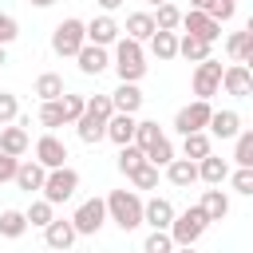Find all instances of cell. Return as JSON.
Masks as SVG:
<instances>
[{"mask_svg":"<svg viewBox=\"0 0 253 253\" xmlns=\"http://www.w3.org/2000/svg\"><path fill=\"white\" fill-rule=\"evenodd\" d=\"M111 67H115L119 83H138V79L146 75V51H142V43H134V40L119 36V40H115V55H111Z\"/></svg>","mask_w":253,"mask_h":253,"instance_id":"6da1fadb","label":"cell"},{"mask_svg":"<svg viewBox=\"0 0 253 253\" xmlns=\"http://www.w3.org/2000/svg\"><path fill=\"white\" fill-rule=\"evenodd\" d=\"M103 206H107V217H111L123 233H130V229L142 225V198H138L134 190H111V194L103 198Z\"/></svg>","mask_w":253,"mask_h":253,"instance_id":"7a4b0ae2","label":"cell"},{"mask_svg":"<svg viewBox=\"0 0 253 253\" xmlns=\"http://www.w3.org/2000/svg\"><path fill=\"white\" fill-rule=\"evenodd\" d=\"M210 229V217L202 213V206H190V210H182V213H174V221H170V241L174 245H198V237Z\"/></svg>","mask_w":253,"mask_h":253,"instance_id":"3957f363","label":"cell"},{"mask_svg":"<svg viewBox=\"0 0 253 253\" xmlns=\"http://www.w3.org/2000/svg\"><path fill=\"white\" fill-rule=\"evenodd\" d=\"M75 190H79V170H71V166H59V170H47V178H43V202H51V206H59V202H67V198H75Z\"/></svg>","mask_w":253,"mask_h":253,"instance_id":"277c9868","label":"cell"},{"mask_svg":"<svg viewBox=\"0 0 253 253\" xmlns=\"http://www.w3.org/2000/svg\"><path fill=\"white\" fill-rule=\"evenodd\" d=\"M83 43H87V36H83V20L67 16V20L55 24V32H51V51H55V55H71V59H75Z\"/></svg>","mask_w":253,"mask_h":253,"instance_id":"5b68a950","label":"cell"},{"mask_svg":"<svg viewBox=\"0 0 253 253\" xmlns=\"http://www.w3.org/2000/svg\"><path fill=\"white\" fill-rule=\"evenodd\" d=\"M221 71H225V67H221L213 55L202 59V63L194 67V99H206V103H210V99L221 91Z\"/></svg>","mask_w":253,"mask_h":253,"instance_id":"8992f818","label":"cell"},{"mask_svg":"<svg viewBox=\"0 0 253 253\" xmlns=\"http://www.w3.org/2000/svg\"><path fill=\"white\" fill-rule=\"evenodd\" d=\"M210 115H213V107H210L206 99H194V103H186V107L174 115V130H178V134H194V130H206Z\"/></svg>","mask_w":253,"mask_h":253,"instance_id":"52a82bcc","label":"cell"},{"mask_svg":"<svg viewBox=\"0 0 253 253\" xmlns=\"http://www.w3.org/2000/svg\"><path fill=\"white\" fill-rule=\"evenodd\" d=\"M103 221H107V206H103V198H87V202H79V210L71 213L75 233H99Z\"/></svg>","mask_w":253,"mask_h":253,"instance_id":"ba28073f","label":"cell"},{"mask_svg":"<svg viewBox=\"0 0 253 253\" xmlns=\"http://www.w3.org/2000/svg\"><path fill=\"white\" fill-rule=\"evenodd\" d=\"M83 36H87V43H95V47H115V40L123 36V28H119V20L115 16H95V20H87L83 24Z\"/></svg>","mask_w":253,"mask_h":253,"instance_id":"9c48e42d","label":"cell"},{"mask_svg":"<svg viewBox=\"0 0 253 253\" xmlns=\"http://www.w3.org/2000/svg\"><path fill=\"white\" fill-rule=\"evenodd\" d=\"M221 91H225V95H233V99L253 95V71H249L245 63H229V67L221 71Z\"/></svg>","mask_w":253,"mask_h":253,"instance_id":"30bf717a","label":"cell"},{"mask_svg":"<svg viewBox=\"0 0 253 253\" xmlns=\"http://www.w3.org/2000/svg\"><path fill=\"white\" fill-rule=\"evenodd\" d=\"M186 36H194V40H206V43H213L217 36H221V24H213L206 12H182V24H178Z\"/></svg>","mask_w":253,"mask_h":253,"instance_id":"8fae6325","label":"cell"},{"mask_svg":"<svg viewBox=\"0 0 253 253\" xmlns=\"http://www.w3.org/2000/svg\"><path fill=\"white\" fill-rule=\"evenodd\" d=\"M36 162H40L43 170H59V166H67V146H63V138L43 134V138L36 142Z\"/></svg>","mask_w":253,"mask_h":253,"instance_id":"7c38bea8","label":"cell"},{"mask_svg":"<svg viewBox=\"0 0 253 253\" xmlns=\"http://www.w3.org/2000/svg\"><path fill=\"white\" fill-rule=\"evenodd\" d=\"M75 225H71V217H51L47 225H43V241H47V249H55V253H63V249H71L75 245Z\"/></svg>","mask_w":253,"mask_h":253,"instance_id":"4fadbf2b","label":"cell"},{"mask_svg":"<svg viewBox=\"0 0 253 253\" xmlns=\"http://www.w3.org/2000/svg\"><path fill=\"white\" fill-rule=\"evenodd\" d=\"M75 63H79L83 75H103V71L111 67V51H107V47H95V43H83L79 55H75Z\"/></svg>","mask_w":253,"mask_h":253,"instance_id":"5bb4252c","label":"cell"},{"mask_svg":"<svg viewBox=\"0 0 253 253\" xmlns=\"http://www.w3.org/2000/svg\"><path fill=\"white\" fill-rule=\"evenodd\" d=\"M75 126V134H79V142H87V146H95V142H103L107 138V119H99V115H91L87 107H83V115L71 123Z\"/></svg>","mask_w":253,"mask_h":253,"instance_id":"9a60e30c","label":"cell"},{"mask_svg":"<svg viewBox=\"0 0 253 253\" xmlns=\"http://www.w3.org/2000/svg\"><path fill=\"white\" fill-rule=\"evenodd\" d=\"M174 213H178V210H174L166 198H150V202H142V225H150V229H170Z\"/></svg>","mask_w":253,"mask_h":253,"instance_id":"2e32d148","label":"cell"},{"mask_svg":"<svg viewBox=\"0 0 253 253\" xmlns=\"http://www.w3.org/2000/svg\"><path fill=\"white\" fill-rule=\"evenodd\" d=\"M111 107H115V115H138V107H142L138 83H119L111 91Z\"/></svg>","mask_w":253,"mask_h":253,"instance_id":"e0dca14e","label":"cell"},{"mask_svg":"<svg viewBox=\"0 0 253 253\" xmlns=\"http://www.w3.org/2000/svg\"><path fill=\"white\" fill-rule=\"evenodd\" d=\"M206 130L213 134V138H237V130H241V115L237 111H213L210 115V123H206Z\"/></svg>","mask_w":253,"mask_h":253,"instance_id":"ac0fdd59","label":"cell"},{"mask_svg":"<svg viewBox=\"0 0 253 253\" xmlns=\"http://www.w3.org/2000/svg\"><path fill=\"white\" fill-rule=\"evenodd\" d=\"M225 55L233 59V63H253V28H245V32H233L229 40H225Z\"/></svg>","mask_w":253,"mask_h":253,"instance_id":"d6986e66","label":"cell"},{"mask_svg":"<svg viewBox=\"0 0 253 253\" xmlns=\"http://www.w3.org/2000/svg\"><path fill=\"white\" fill-rule=\"evenodd\" d=\"M225 178H229V162H225V158L206 154V158L198 162V182H206V186H221Z\"/></svg>","mask_w":253,"mask_h":253,"instance_id":"ffe728a7","label":"cell"},{"mask_svg":"<svg viewBox=\"0 0 253 253\" xmlns=\"http://www.w3.org/2000/svg\"><path fill=\"white\" fill-rule=\"evenodd\" d=\"M43 178H47V170H43L40 162H20L12 182H16L24 194H36V190H43Z\"/></svg>","mask_w":253,"mask_h":253,"instance_id":"44dd1931","label":"cell"},{"mask_svg":"<svg viewBox=\"0 0 253 253\" xmlns=\"http://www.w3.org/2000/svg\"><path fill=\"white\" fill-rule=\"evenodd\" d=\"M28 146H32V138H28V130H24V126H0V154L20 158Z\"/></svg>","mask_w":253,"mask_h":253,"instance_id":"7402d4cb","label":"cell"},{"mask_svg":"<svg viewBox=\"0 0 253 253\" xmlns=\"http://www.w3.org/2000/svg\"><path fill=\"white\" fill-rule=\"evenodd\" d=\"M198 206H202V213H206L210 221H221V217L229 213V198H225V190H221V186H210V190L202 194V202H198Z\"/></svg>","mask_w":253,"mask_h":253,"instance_id":"603a6c76","label":"cell"},{"mask_svg":"<svg viewBox=\"0 0 253 253\" xmlns=\"http://www.w3.org/2000/svg\"><path fill=\"white\" fill-rule=\"evenodd\" d=\"M123 32H126V40L142 43V40H150V36H154L158 28H154V16H150V12H130V16H126V28H123Z\"/></svg>","mask_w":253,"mask_h":253,"instance_id":"cb8c5ba5","label":"cell"},{"mask_svg":"<svg viewBox=\"0 0 253 253\" xmlns=\"http://www.w3.org/2000/svg\"><path fill=\"white\" fill-rule=\"evenodd\" d=\"M134 123H138L134 115H111V119H107V138H111L115 146H126V142L134 138Z\"/></svg>","mask_w":253,"mask_h":253,"instance_id":"d4e9b609","label":"cell"},{"mask_svg":"<svg viewBox=\"0 0 253 253\" xmlns=\"http://www.w3.org/2000/svg\"><path fill=\"white\" fill-rule=\"evenodd\" d=\"M206 154H213V142H210V134H206V130L182 134V158H190V162H202Z\"/></svg>","mask_w":253,"mask_h":253,"instance_id":"484cf974","label":"cell"},{"mask_svg":"<svg viewBox=\"0 0 253 253\" xmlns=\"http://www.w3.org/2000/svg\"><path fill=\"white\" fill-rule=\"evenodd\" d=\"M166 178H170V186L186 190V186L198 182V162H190V158H174V162L166 166Z\"/></svg>","mask_w":253,"mask_h":253,"instance_id":"4316f807","label":"cell"},{"mask_svg":"<svg viewBox=\"0 0 253 253\" xmlns=\"http://www.w3.org/2000/svg\"><path fill=\"white\" fill-rule=\"evenodd\" d=\"M150 55L162 59V63L178 59V32H154L150 36Z\"/></svg>","mask_w":253,"mask_h":253,"instance_id":"83f0119b","label":"cell"},{"mask_svg":"<svg viewBox=\"0 0 253 253\" xmlns=\"http://www.w3.org/2000/svg\"><path fill=\"white\" fill-rule=\"evenodd\" d=\"M36 95H40V103H55V99H63V75L43 71V75L36 79Z\"/></svg>","mask_w":253,"mask_h":253,"instance_id":"f1b7e54d","label":"cell"},{"mask_svg":"<svg viewBox=\"0 0 253 253\" xmlns=\"http://www.w3.org/2000/svg\"><path fill=\"white\" fill-rule=\"evenodd\" d=\"M24 233H28V217H24V210H4V213H0V237L16 241V237H24Z\"/></svg>","mask_w":253,"mask_h":253,"instance_id":"f546056e","label":"cell"},{"mask_svg":"<svg viewBox=\"0 0 253 253\" xmlns=\"http://www.w3.org/2000/svg\"><path fill=\"white\" fill-rule=\"evenodd\" d=\"M210 47H213V43H206V40L178 36V55H182V59H190V63H202V59H210Z\"/></svg>","mask_w":253,"mask_h":253,"instance_id":"4dcf8cb0","label":"cell"},{"mask_svg":"<svg viewBox=\"0 0 253 253\" xmlns=\"http://www.w3.org/2000/svg\"><path fill=\"white\" fill-rule=\"evenodd\" d=\"M142 158H146L150 166H170V162H174V142L162 134V138H154V142L142 150Z\"/></svg>","mask_w":253,"mask_h":253,"instance_id":"1f68e13d","label":"cell"},{"mask_svg":"<svg viewBox=\"0 0 253 253\" xmlns=\"http://www.w3.org/2000/svg\"><path fill=\"white\" fill-rule=\"evenodd\" d=\"M150 16H154V28L158 32H178V24H182V8L170 4V0L158 4V12H150Z\"/></svg>","mask_w":253,"mask_h":253,"instance_id":"d6a6232c","label":"cell"},{"mask_svg":"<svg viewBox=\"0 0 253 253\" xmlns=\"http://www.w3.org/2000/svg\"><path fill=\"white\" fill-rule=\"evenodd\" d=\"M233 162L241 170H253V130H237V138H233Z\"/></svg>","mask_w":253,"mask_h":253,"instance_id":"836d02e7","label":"cell"},{"mask_svg":"<svg viewBox=\"0 0 253 253\" xmlns=\"http://www.w3.org/2000/svg\"><path fill=\"white\" fill-rule=\"evenodd\" d=\"M24 217H28V225H40V229H43V225L55 217V206H51V202H43V198H36V202L24 210Z\"/></svg>","mask_w":253,"mask_h":253,"instance_id":"e575fe53","label":"cell"},{"mask_svg":"<svg viewBox=\"0 0 253 253\" xmlns=\"http://www.w3.org/2000/svg\"><path fill=\"white\" fill-rule=\"evenodd\" d=\"M154 138H162L158 123H150V119H138V123H134V138H130V142H134L138 150H146V146H150Z\"/></svg>","mask_w":253,"mask_h":253,"instance_id":"d590c367","label":"cell"},{"mask_svg":"<svg viewBox=\"0 0 253 253\" xmlns=\"http://www.w3.org/2000/svg\"><path fill=\"white\" fill-rule=\"evenodd\" d=\"M142 162H146V158H142V150H138L134 142H126V146H119V170H123L126 178H130V174H134V170H138Z\"/></svg>","mask_w":253,"mask_h":253,"instance_id":"8d00e7d4","label":"cell"},{"mask_svg":"<svg viewBox=\"0 0 253 253\" xmlns=\"http://www.w3.org/2000/svg\"><path fill=\"white\" fill-rule=\"evenodd\" d=\"M40 126H47V134H51L55 126H67V123H63V107H59V99H55V103H40Z\"/></svg>","mask_w":253,"mask_h":253,"instance_id":"74e56055","label":"cell"},{"mask_svg":"<svg viewBox=\"0 0 253 253\" xmlns=\"http://www.w3.org/2000/svg\"><path fill=\"white\" fill-rule=\"evenodd\" d=\"M142 253H174V241L166 229H150L146 241H142Z\"/></svg>","mask_w":253,"mask_h":253,"instance_id":"f35d334b","label":"cell"},{"mask_svg":"<svg viewBox=\"0 0 253 253\" xmlns=\"http://www.w3.org/2000/svg\"><path fill=\"white\" fill-rule=\"evenodd\" d=\"M59 107H63V123H75V119L83 115V107H87V95H71V91H63Z\"/></svg>","mask_w":253,"mask_h":253,"instance_id":"ab89813d","label":"cell"},{"mask_svg":"<svg viewBox=\"0 0 253 253\" xmlns=\"http://www.w3.org/2000/svg\"><path fill=\"white\" fill-rule=\"evenodd\" d=\"M20 119V99L12 91H0V126H12Z\"/></svg>","mask_w":253,"mask_h":253,"instance_id":"60d3db41","label":"cell"},{"mask_svg":"<svg viewBox=\"0 0 253 253\" xmlns=\"http://www.w3.org/2000/svg\"><path fill=\"white\" fill-rule=\"evenodd\" d=\"M130 182H134V190H154V186H158V166L142 162V166L130 174Z\"/></svg>","mask_w":253,"mask_h":253,"instance_id":"b9f144b4","label":"cell"},{"mask_svg":"<svg viewBox=\"0 0 253 253\" xmlns=\"http://www.w3.org/2000/svg\"><path fill=\"white\" fill-rule=\"evenodd\" d=\"M233 12H237V4H233V0H213L206 16H210L213 24H225V20H233Z\"/></svg>","mask_w":253,"mask_h":253,"instance_id":"7bdbcfd3","label":"cell"},{"mask_svg":"<svg viewBox=\"0 0 253 253\" xmlns=\"http://www.w3.org/2000/svg\"><path fill=\"white\" fill-rule=\"evenodd\" d=\"M16 36H20V24H16V16L0 12V47H8V43H12Z\"/></svg>","mask_w":253,"mask_h":253,"instance_id":"ee69618b","label":"cell"},{"mask_svg":"<svg viewBox=\"0 0 253 253\" xmlns=\"http://www.w3.org/2000/svg\"><path fill=\"white\" fill-rule=\"evenodd\" d=\"M87 111H91V115H99V119H111V115H115L111 95H91V99H87Z\"/></svg>","mask_w":253,"mask_h":253,"instance_id":"f6af8a7d","label":"cell"},{"mask_svg":"<svg viewBox=\"0 0 253 253\" xmlns=\"http://www.w3.org/2000/svg\"><path fill=\"white\" fill-rule=\"evenodd\" d=\"M229 186H233L237 194H253V170H241V166H237V170L229 174Z\"/></svg>","mask_w":253,"mask_h":253,"instance_id":"bcb514c9","label":"cell"},{"mask_svg":"<svg viewBox=\"0 0 253 253\" xmlns=\"http://www.w3.org/2000/svg\"><path fill=\"white\" fill-rule=\"evenodd\" d=\"M16 166H20V158H12V154H0V186L16 178Z\"/></svg>","mask_w":253,"mask_h":253,"instance_id":"7dc6e473","label":"cell"},{"mask_svg":"<svg viewBox=\"0 0 253 253\" xmlns=\"http://www.w3.org/2000/svg\"><path fill=\"white\" fill-rule=\"evenodd\" d=\"M95 4H99V8H103V12H107V16H111V12H115V8H123V4H126V0H95Z\"/></svg>","mask_w":253,"mask_h":253,"instance_id":"c3c4849f","label":"cell"},{"mask_svg":"<svg viewBox=\"0 0 253 253\" xmlns=\"http://www.w3.org/2000/svg\"><path fill=\"white\" fill-rule=\"evenodd\" d=\"M213 0H190V12H210Z\"/></svg>","mask_w":253,"mask_h":253,"instance_id":"681fc988","label":"cell"},{"mask_svg":"<svg viewBox=\"0 0 253 253\" xmlns=\"http://www.w3.org/2000/svg\"><path fill=\"white\" fill-rule=\"evenodd\" d=\"M28 4H36V8H51L55 0H28Z\"/></svg>","mask_w":253,"mask_h":253,"instance_id":"f907efd6","label":"cell"},{"mask_svg":"<svg viewBox=\"0 0 253 253\" xmlns=\"http://www.w3.org/2000/svg\"><path fill=\"white\" fill-rule=\"evenodd\" d=\"M174 253H198L194 245H174Z\"/></svg>","mask_w":253,"mask_h":253,"instance_id":"816d5d0a","label":"cell"},{"mask_svg":"<svg viewBox=\"0 0 253 253\" xmlns=\"http://www.w3.org/2000/svg\"><path fill=\"white\" fill-rule=\"evenodd\" d=\"M4 63H8V51H4V47H0V67H4Z\"/></svg>","mask_w":253,"mask_h":253,"instance_id":"f5cc1de1","label":"cell"},{"mask_svg":"<svg viewBox=\"0 0 253 253\" xmlns=\"http://www.w3.org/2000/svg\"><path fill=\"white\" fill-rule=\"evenodd\" d=\"M146 4H150V8H158V4H166V0H146Z\"/></svg>","mask_w":253,"mask_h":253,"instance_id":"db71d44e","label":"cell"},{"mask_svg":"<svg viewBox=\"0 0 253 253\" xmlns=\"http://www.w3.org/2000/svg\"><path fill=\"white\" fill-rule=\"evenodd\" d=\"M63 253H71V249H63Z\"/></svg>","mask_w":253,"mask_h":253,"instance_id":"11a10c76","label":"cell"}]
</instances>
